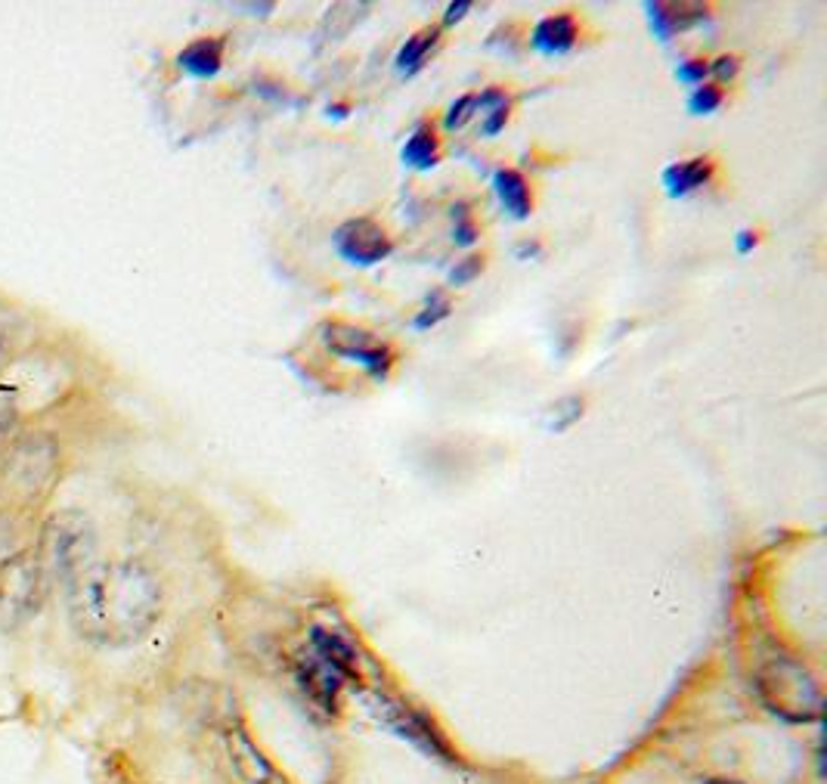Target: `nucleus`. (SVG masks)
Returning a JSON list of instances; mask_svg holds the SVG:
<instances>
[{
    "label": "nucleus",
    "mask_w": 827,
    "mask_h": 784,
    "mask_svg": "<svg viewBox=\"0 0 827 784\" xmlns=\"http://www.w3.org/2000/svg\"><path fill=\"white\" fill-rule=\"evenodd\" d=\"M161 617V586L140 562H93L69 583V621L81 639L102 648L133 645Z\"/></svg>",
    "instance_id": "f257e3e1"
},
{
    "label": "nucleus",
    "mask_w": 827,
    "mask_h": 784,
    "mask_svg": "<svg viewBox=\"0 0 827 784\" xmlns=\"http://www.w3.org/2000/svg\"><path fill=\"white\" fill-rule=\"evenodd\" d=\"M754 688L759 701L775 716L787 723H818L825 711L821 683L799 657L775 652L759 661L754 673Z\"/></svg>",
    "instance_id": "f03ea898"
},
{
    "label": "nucleus",
    "mask_w": 827,
    "mask_h": 784,
    "mask_svg": "<svg viewBox=\"0 0 827 784\" xmlns=\"http://www.w3.org/2000/svg\"><path fill=\"white\" fill-rule=\"evenodd\" d=\"M34 555L47 580L72 583L84 567L93 565V527L78 512H59L44 524Z\"/></svg>",
    "instance_id": "7ed1b4c3"
},
{
    "label": "nucleus",
    "mask_w": 827,
    "mask_h": 784,
    "mask_svg": "<svg viewBox=\"0 0 827 784\" xmlns=\"http://www.w3.org/2000/svg\"><path fill=\"white\" fill-rule=\"evenodd\" d=\"M57 468V444L50 435L16 440L0 465V494L16 503H34L47 494Z\"/></svg>",
    "instance_id": "20e7f679"
},
{
    "label": "nucleus",
    "mask_w": 827,
    "mask_h": 784,
    "mask_svg": "<svg viewBox=\"0 0 827 784\" xmlns=\"http://www.w3.org/2000/svg\"><path fill=\"white\" fill-rule=\"evenodd\" d=\"M50 580L38 565L34 553H16L0 562V629L10 633L29 624L41 611Z\"/></svg>",
    "instance_id": "39448f33"
},
{
    "label": "nucleus",
    "mask_w": 827,
    "mask_h": 784,
    "mask_svg": "<svg viewBox=\"0 0 827 784\" xmlns=\"http://www.w3.org/2000/svg\"><path fill=\"white\" fill-rule=\"evenodd\" d=\"M363 707L366 713L376 720L378 726L388 728L391 735H397L400 741L412 744L416 751H421L431 760H440V763H456V754L447 744V738L437 732V726L425 716V713L412 711L403 701L385 695V692H363Z\"/></svg>",
    "instance_id": "423d86ee"
},
{
    "label": "nucleus",
    "mask_w": 827,
    "mask_h": 784,
    "mask_svg": "<svg viewBox=\"0 0 827 784\" xmlns=\"http://www.w3.org/2000/svg\"><path fill=\"white\" fill-rule=\"evenodd\" d=\"M320 341L332 350L335 357H345V360L363 366L376 381H385L397 366V350L388 341H381L372 329L357 326V322L326 320L320 326Z\"/></svg>",
    "instance_id": "0eeeda50"
},
{
    "label": "nucleus",
    "mask_w": 827,
    "mask_h": 784,
    "mask_svg": "<svg viewBox=\"0 0 827 784\" xmlns=\"http://www.w3.org/2000/svg\"><path fill=\"white\" fill-rule=\"evenodd\" d=\"M295 683L301 695L322 713V716H338L341 711V695L348 688V679L338 669L307 645L305 652L295 657Z\"/></svg>",
    "instance_id": "6e6552de"
},
{
    "label": "nucleus",
    "mask_w": 827,
    "mask_h": 784,
    "mask_svg": "<svg viewBox=\"0 0 827 784\" xmlns=\"http://www.w3.org/2000/svg\"><path fill=\"white\" fill-rule=\"evenodd\" d=\"M332 246L338 258L350 267H376L385 258H391L393 239L378 220L350 218L332 232Z\"/></svg>",
    "instance_id": "1a4fd4ad"
},
{
    "label": "nucleus",
    "mask_w": 827,
    "mask_h": 784,
    "mask_svg": "<svg viewBox=\"0 0 827 784\" xmlns=\"http://www.w3.org/2000/svg\"><path fill=\"white\" fill-rule=\"evenodd\" d=\"M227 744V756H230L232 772L239 775L242 784H276L279 772L273 770V763L263 756V751L255 744V738L248 735L242 726H230L223 735Z\"/></svg>",
    "instance_id": "9d476101"
},
{
    "label": "nucleus",
    "mask_w": 827,
    "mask_h": 784,
    "mask_svg": "<svg viewBox=\"0 0 827 784\" xmlns=\"http://www.w3.org/2000/svg\"><path fill=\"white\" fill-rule=\"evenodd\" d=\"M582 22L580 16L570 13H551L542 16L537 26L530 29V47L542 53V57H565L574 47L580 44Z\"/></svg>",
    "instance_id": "9b49d317"
},
{
    "label": "nucleus",
    "mask_w": 827,
    "mask_h": 784,
    "mask_svg": "<svg viewBox=\"0 0 827 784\" xmlns=\"http://www.w3.org/2000/svg\"><path fill=\"white\" fill-rule=\"evenodd\" d=\"M310 648L326 657L353 688H363V673H360V657L357 648L350 645L341 633H335L329 626H310Z\"/></svg>",
    "instance_id": "f8f14e48"
},
{
    "label": "nucleus",
    "mask_w": 827,
    "mask_h": 784,
    "mask_svg": "<svg viewBox=\"0 0 827 784\" xmlns=\"http://www.w3.org/2000/svg\"><path fill=\"white\" fill-rule=\"evenodd\" d=\"M645 10H648L651 29L660 41H669L672 34L688 31L697 22H707L713 13L710 3H691V0H682V3H664V0H657V3H645Z\"/></svg>",
    "instance_id": "ddd939ff"
},
{
    "label": "nucleus",
    "mask_w": 827,
    "mask_h": 784,
    "mask_svg": "<svg viewBox=\"0 0 827 784\" xmlns=\"http://www.w3.org/2000/svg\"><path fill=\"white\" fill-rule=\"evenodd\" d=\"M716 175V159L713 156H695V159L672 161L664 168L660 183L667 189L669 199H685L695 196L697 189H704Z\"/></svg>",
    "instance_id": "4468645a"
},
{
    "label": "nucleus",
    "mask_w": 827,
    "mask_h": 784,
    "mask_svg": "<svg viewBox=\"0 0 827 784\" xmlns=\"http://www.w3.org/2000/svg\"><path fill=\"white\" fill-rule=\"evenodd\" d=\"M494 192L499 205L506 208L508 218L515 220H527L534 215V187H530V180L518 171V168H499L494 175Z\"/></svg>",
    "instance_id": "2eb2a0df"
},
{
    "label": "nucleus",
    "mask_w": 827,
    "mask_h": 784,
    "mask_svg": "<svg viewBox=\"0 0 827 784\" xmlns=\"http://www.w3.org/2000/svg\"><path fill=\"white\" fill-rule=\"evenodd\" d=\"M227 41L223 38H199L177 53V66L192 78H215L223 69Z\"/></svg>",
    "instance_id": "dca6fc26"
},
{
    "label": "nucleus",
    "mask_w": 827,
    "mask_h": 784,
    "mask_svg": "<svg viewBox=\"0 0 827 784\" xmlns=\"http://www.w3.org/2000/svg\"><path fill=\"white\" fill-rule=\"evenodd\" d=\"M400 156H403V165L412 168V171H431V168H437L444 149H440V133H437L435 121H419L407 137Z\"/></svg>",
    "instance_id": "f3484780"
},
{
    "label": "nucleus",
    "mask_w": 827,
    "mask_h": 784,
    "mask_svg": "<svg viewBox=\"0 0 827 784\" xmlns=\"http://www.w3.org/2000/svg\"><path fill=\"white\" fill-rule=\"evenodd\" d=\"M437 44H440V26H425L416 34H409L403 47L397 50L393 69L403 75V78H412V75L425 69V59L435 53Z\"/></svg>",
    "instance_id": "a211bd4d"
},
{
    "label": "nucleus",
    "mask_w": 827,
    "mask_h": 784,
    "mask_svg": "<svg viewBox=\"0 0 827 784\" xmlns=\"http://www.w3.org/2000/svg\"><path fill=\"white\" fill-rule=\"evenodd\" d=\"M369 10H372L369 3H335V7H329V13L322 16L317 41H320V44H338V41H345L350 31L363 22V16L369 13Z\"/></svg>",
    "instance_id": "6ab92c4d"
},
{
    "label": "nucleus",
    "mask_w": 827,
    "mask_h": 784,
    "mask_svg": "<svg viewBox=\"0 0 827 784\" xmlns=\"http://www.w3.org/2000/svg\"><path fill=\"white\" fill-rule=\"evenodd\" d=\"M726 106V88H719V85H713V81H704V85H697L688 93V102H685V109H688V116H713V112H719Z\"/></svg>",
    "instance_id": "aec40b11"
},
{
    "label": "nucleus",
    "mask_w": 827,
    "mask_h": 784,
    "mask_svg": "<svg viewBox=\"0 0 827 784\" xmlns=\"http://www.w3.org/2000/svg\"><path fill=\"white\" fill-rule=\"evenodd\" d=\"M452 314V301L444 295V291H435V295H428V301L421 307L419 314H416V320L412 326L419 329V333H428V329H435L440 322L447 320Z\"/></svg>",
    "instance_id": "412c9836"
},
{
    "label": "nucleus",
    "mask_w": 827,
    "mask_h": 784,
    "mask_svg": "<svg viewBox=\"0 0 827 784\" xmlns=\"http://www.w3.org/2000/svg\"><path fill=\"white\" fill-rule=\"evenodd\" d=\"M478 116V97L475 93H465L456 102L447 106V112H444V131H462L468 128L471 121Z\"/></svg>",
    "instance_id": "4be33fe9"
},
{
    "label": "nucleus",
    "mask_w": 827,
    "mask_h": 784,
    "mask_svg": "<svg viewBox=\"0 0 827 784\" xmlns=\"http://www.w3.org/2000/svg\"><path fill=\"white\" fill-rule=\"evenodd\" d=\"M582 407H586V400H582V397H565V400H558V404L551 407L549 431H567L574 421H580Z\"/></svg>",
    "instance_id": "5701e85b"
},
{
    "label": "nucleus",
    "mask_w": 827,
    "mask_h": 784,
    "mask_svg": "<svg viewBox=\"0 0 827 784\" xmlns=\"http://www.w3.org/2000/svg\"><path fill=\"white\" fill-rule=\"evenodd\" d=\"M740 66H744V59L738 53H719L716 59L707 62V69H710L713 85H719V88H726L728 81H735L740 75Z\"/></svg>",
    "instance_id": "b1692460"
},
{
    "label": "nucleus",
    "mask_w": 827,
    "mask_h": 784,
    "mask_svg": "<svg viewBox=\"0 0 827 784\" xmlns=\"http://www.w3.org/2000/svg\"><path fill=\"white\" fill-rule=\"evenodd\" d=\"M707 62L710 59L704 57H688L679 62V69H676V78L688 85V88H697V85H704L707 78H710V69H707Z\"/></svg>",
    "instance_id": "393cba45"
},
{
    "label": "nucleus",
    "mask_w": 827,
    "mask_h": 784,
    "mask_svg": "<svg viewBox=\"0 0 827 784\" xmlns=\"http://www.w3.org/2000/svg\"><path fill=\"white\" fill-rule=\"evenodd\" d=\"M484 267H487V258H484V255H468V258H462V261L450 270V282L452 286H468V282H475V279L484 274Z\"/></svg>",
    "instance_id": "a878e982"
},
{
    "label": "nucleus",
    "mask_w": 827,
    "mask_h": 784,
    "mask_svg": "<svg viewBox=\"0 0 827 784\" xmlns=\"http://www.w3.org/2000/svg\"><path fill=\"white\" fill-rule=\"evenodd\" d=\"M508 118H511V102L480 112V133H484V137H499V133L506 131Z\"/></svg>",
    "instance_id": "bb28decb"
},
{
    "label": "nucleus",
    "mask_w": 827,
    "mask_h": 784,
    "mask_svg": "<svg viewBox=\"0 0 827 784\" xmlns=\"http://www.w3.org/2000/svg\"><path fill=\"white\" fill-rule=\"evenodd\" d=\"M480 239V227L475 224V218H459L456 227H452V242L456 246H475Z\"/></svg>",
    "instance_id": "cd10ccee"
},
{
    "label": "nucleus",
    "mask_w": 827,
    "mask_h": 784,
    "mask_svg": "<svg viewBox=\"0 0 827 784\" xmlns=\"http://www.w3.org/2000/svg\"><path fill=\"white\" fill-rule=\"evenodd\" d=\"M100 784H133V778L131 772H128V766H121L118 760H109V763L102 766Z\"/></svg>",
    "instance_id": "c85d7f7f"
},
{
    "label": "nucleus",
    "mask_w": 827,
    "mask_h": 784,
    "mask_svg": "<svg viewBox=\"0 0 827 784\" xmlns=\"http://www.w3.org/2000/svg\"><path fill=\"white\" fill-rule=\"evenodd\" d=\"M471 7H475V3H468V0H462V3H450V7L444 10V26H456V22H462L465 13H471Z\"/></svg>",
    "instance_id": "c756f323"
},
{
    "label": "nucleus",
    "mask_w": 827,
    "mask_h": 784,
    "mask_svg": "<svg viewBox=\"0 0 827 784\" xmlns=\"http://www.w3.org/2000/svg\"><path fill=\"white\" fill-rule=\"evenodd\" d=\"M542 255V242L539 239H534V242H521V246L515 248V258H521V261H527V258H539Z\"/></svg>",
    "instance_id": "7c9ffc66"
},
{
    "label": "nucleus",
    "mask_w": 827,
    "mask_h": 784,
    "mask_svg": "<svg viewBox=\"0 0 827 784\" xmlns=\"http://www.w3.org/2000/svg\"><path fill=\"white\" fill-rule=\"evenodd\" d=\"M756 242H759V232H754V230L738 232V251H740V255H747L750 248H756Z\"/></svg>",
    "instance_id": "2f4dec72"
},
{
    "label": "nucleus",
    "mask_w": 827,
    "mask_h": 784,
    "mask_svg": "<svg viewBox=\"0 0 827 784\" xmlns=\"http://www.w3.org/2000/svg\"><path fill=\"white\" fill-rule=\"evenodd\" d=\"M350 106L348 102H335V106H329V116L335 112V118H345V112H348Z\"/></svg>",
    "instance_id": "473e14b6"
},
{
    "label": "nucleus",
    "mask_w": 827,
    "mask_h": 784,
    "mask_svg": "<svg viewBox=\"0 0 827 784\" xmlns=\"http://www.w3.org/2000/svg\"><path fill=\"white\" fill-rule=\"evenodd\" d=\"M7 419H10V413H7V409H0V435H3V428H7Z\"/></svg>",
    "instance_id": "72a5a7b5"
},
{
    "label": "nucleus",
    "mask_w": 827,
    "mask_h": 784,
    "mask_svg": "<svg viewBox=\"0 0 827 784\" xmlns=\"http://www.w3.org/2000/svg\"><path fill=\"white\" fill-rule=\"evenodd\" d=\"M704 784H744V782H731V778H710V782Z\"/></svg>",
    "instance_id": "f704fd0d"
}]
</instances>
